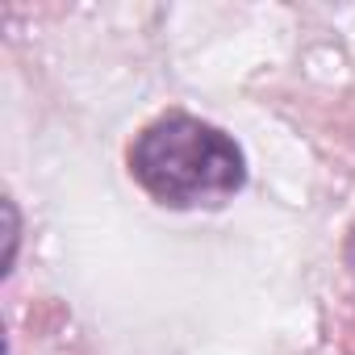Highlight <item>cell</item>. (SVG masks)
I'll use <instances>...</instances> for the list:
<instances>
[{
  "instance_id": "cell-1",
  "label": "cell",
  "mask_w": 355,
  "mask_h": 355,
  "mask_svg": "<svg viewBox=\"0 0 355 355\" xmlns=\"http://www.w3.org/2000/svg\"><path fill=\"white\" fill-rule=\"evenodd\" d=\"M130 175L167 209H218L247 184V159L226 130L193 113H163L134 138Z\"/></svg>"
}]
</instances>
